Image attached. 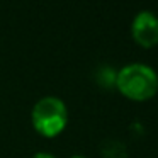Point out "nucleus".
<instances>
[{
    "mask_svg": "<svg viewBox=\"0 0 158 158\" xmlns=\"http://www.w3.org/2000/svg\"><path fill=\"white\" fill-rule=\"evenodd\" d=\"M131 38L143 49L158 46V15L151 10L138 12L131 22Z\"/></svg>",
    "mask_w": 158,
    "mask_h": 158,
    "instance_id": "7ed1b4c3",
    "label": "nucleus"
},
{
    "mask_svg": "<svg viewBox=\"0 0 158 158\" xmlns=\"http://www.w3.org/2000/svg\"><path fill=\"white\" fill-rule=\"evenodd\" d=\"M31 123L39 136L56 138L68 126V107L56 95L41 97L32 106Z\"/></svg>",
    "mask_w": 158,
    "mask_h": 158,
    "instance_id": "f03ea898",
    "label": "nucleus"
},
{
    "mask_svg": "<svg viewBox=\"0 0 158 158\" xmlns=\"http://www.w3.org/2000/svg\"><path fill=\"white\" fill-rule=\"evenodd\" d=\"M116 75H117L116 70H112L110 66H104L99 72V83L102 87H107V89L114 87L116 85Z\"/></svg>",
    "mask_w": 158,
    "mask_h": 158,
    "instance_id": "20e7f679",
    "label": "nucleus"
},
{
    "mask_svg": "<svg viewBox=\"0 0 158 158\" xmlns=\"http://www.w3.org/2000/svg\"><path fill=\"white\" fill-rule=\"evenodd\" d=\"M31 158H56V156H55V155H51V153H48V151H39V153L32 155Z\"/></svg>",
    "mask_w": 158,
    "mask_h": 158,
    "instance_id": "39448f33",
    "label": "nucleus"
},
{
    "mask_svg": "<svg viewBox=\"0 0 158 158\" xmlns=\"http://www.w3.org/2000/svg\"><path fill=\"white\" fill-rule=\"evenodd\" d=\"M70 158H87V156H82V155H73V156H70Z\"/></svg>",
    "mask_w": 158,
    "mask_h": 158,
    "instance_id": "423d86ee",
    "label": "nucleus"
},
{
    "mask_svg": "<svg viewBox=\"0 0 158 158\" xmlns=\"http://www.w3.org/2000/svg\"><path fill=\"white\" fill-rule=\"evenodd\" d=\"M114 87L126 99L146 102L158 94V73L144 63H129L117 70Z\"/></svg>",
    "mask_w": 158,
    "mask_h": 158,
    "instance_id": "f257e3e1",
    "label": "nucleus"
}]
</instances>
